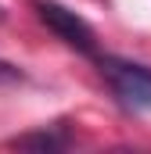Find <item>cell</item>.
<instances>
[{"instance_id": "1", "label": "cell", "mask_w": 151, "mask_h": 154, "mask_svg": "<svg viewBox=\"0 0 151 154\" xmlns=\"http://www.w3.org/2000/svg\"><path fill=\"white\" fill-rule=\"evenodd\" d=\"M94 61L122 111H133V115L151 111V65L119 54H97Z\"/></svg>"}, {"instance_id": "2", "label": "cell", "mask_w": 151, "mask_h": 154, "mask_svg": "<svg viewBox=\"0 0 151 154\" xmlns=\"http://www.w3.org/2000/svg\"><path fill=\"white\" fill-rule=\"evenodd\" d=\"M29 7L36 11V18L65 47H72L76 54H83V57H97V32H94V25L83 14H76L72 7H65L58 0H29Z\"/></svg>"}, {"instance_id": "3", "label": "cell", "mask_w": 151, "mask_h": 154, "mask_svg": "<svg viewBox=\"0 0 151 154\" xmlns=\"http://www.w3.org/2000/svg\"><path fill=\"white\" fill-rule=\"evenodd\" d=\"M11 147H22V151H65L72 147V133L54 125V129H36V133H25L18 140H11Z\"/></svg>"}, {"instance_id": "4", "label": "cell", "mask_w": 151, "mask_h": 154, "mask_svg": "<svg viewBox=\"0 0 151 154\" xmlns=\"http://www.w3.org/2000/svg\"><path fill=\"white\" fill-rule=\"evenodd\" d=\"M22 68L11 65V61H0V86H11V82H22Z\"/></svg>"}]
</instances>
